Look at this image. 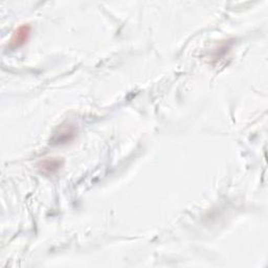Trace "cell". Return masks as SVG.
Returning a JSON list of instances; mask_svg holds the SVG:
<instances>
[{
	"label": "cell",
	"instance_id": "7a4b0ae2",
	"mask_svg": "<svg viewBox=\"0 0 268 268\" xmlns=\"http://www.w3.org/2000/svg\"><path fill=\"white\" fill-rule=\"evenodd\" d=\"M63 163L61 158H45L39 162L38 166L43 173L53 174L61 169Z\"/></svg>",
	"mask_w": 268,
	"mask_h": 268
},
{
	"label": "cell",
	"instance_id": "6da1fadb",
	"mask_svg": "<svg viewBox=\"0 0 268 268\" xmlns=\"http://www.w3.org/2000/svg\"><path fill=\"white\" fill-rule=\"evenodd\" d=\"M30 31H31V27L29 24L20 25L13 34V37L10 41L11 46L13 48H18V47L22 46L23 44H25L29 38Z\"/></svg>",
	"mask_w": 268,
	"mask_h": 268
}]
</instances>
